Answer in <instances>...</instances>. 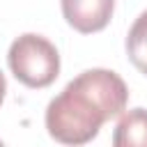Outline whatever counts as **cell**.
I'll use <instances>...</instances> for the list:
<instances>
[{
    "label": "cell",
    "instance_id": "6da1fadb",
    "mask_svg": "<svg viewBox=\"0 0 147 147\" xmlns=\"http://www.w3.org/2000/svg\"><path fill=\"white\" fill-rule=\"evenodd\" d=\"M129 103L126 83L110 69L78 74L46 108L48 136L62 145H85L99 129L119 117Z\"/></svg>",
    "mask_w": 147,
    "mask_h": 147
},
{
    "label": "cell",
    "instance_id": "7a4b0ae2",
    "mask_svg": "<svg viewBox=\"0 0 147 147\" xmlns=\"http://www.w3.org/2000/svg\"><path fill=\"white\" fill-rule=\"evenodd\" d=\"M9 69L25 87H48L60 76V53L41 34L25 32L16 37L7 53Z\"/></svg>",
    "mask_w": 147,
    "mask_h": 147
},
{
    "label": "cell",
    "instance_id": "3957f363",
    "mask_svg": "<svg viewBox=\"0 0 147 147\" xmlns=\"http://www.w3.org/2000/svg\"><path fill=\"white\" fill-rule=\"evenodd\" d=\"M64 21L80 34L103 30L115 9V0H60Z\"/></svg>",
    "mask_w": 147,
    "mask_h": 147
},
{
    "label": "cell",
    "instance_id": "277c9868",
    "mask_svg": "<svg viewBox=\"0 0 147 147\" xmlns=\"http://www.w3.org/2000/svg\"><path fill=\"white\" fill-rule=\"evenodd\" d=\"M115 147H147V110L133 108L119 115V122L113 131Z\"/></svg>",
    "mask_w": 147,
    "mask_h": 147
},
{
    "label": "cell",
    "instance_id": "5b68a950",
    "mask_svg": "<svg viewBox=\"0 0 147 147\" xmlns=\"http://www.w3.org/2000/svg\"><path fill=\"white\" fill-rule=\"evenodd\" d=\"M124 46H126V55H129L131 64L140 74L147 76V11H142L133 21Z\"/></svg>",
    "mask_w": 147,
    "mask_h": 147
},
{
    "label": "cell",
    "instance_id": "8992f818",
    "mask_svg": "<svg viewBox=\"0 0 147 147\" xmlns=\"http://www.w3.org/2000/svg\"><path fill=\"white\" fill-rule=\"evenodd\" d=\"M5 92H7V80H5V74L0 71V106L5 101Z\"/></svg>",
    "mask_w": 147,
    "mask_h": 147
}]
</instances>
